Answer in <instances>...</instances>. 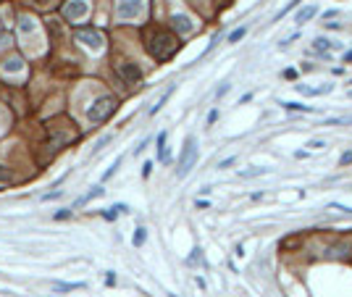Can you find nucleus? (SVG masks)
Segmentation results:
<instances>
[{"instance_id": "nucleus-37", "label": "nucleus", "mask_w": 352, "mask_h": 297, "mask_svg": "<svg viewBox=\"0 0 352 297\" xmlns=\"http://www.w3.org/2000/svg\"><path fill=\"white\" fill-rule=\"evenodd\" d=\"M32 3H37V5H48L50 0H32Z\"/></svg>"}, {"instance_id": "nucleus-18", "label": "nucleus", "mask_w": 352, "mask_h": 297, "mask_svg": "<svg viewBox=\"0 0 352 297\" xmlns=\"http://www.w3.org/2000/svg\"><path fill=\"white\" fill-rule=\"evenodd\" d=\"M118 210H126L124 205H116V208H108L103 216H105V221H116V216H118Z\"/></svg>"}, {"instance_id": "nucleus-34", "label": "nucleus", "mask_w": 352, "mask_h": 297, "mask_svg": "<svg viewBox=\"0 0 352 297\" xmlns=\"http://www.w3.org/2000/svg\"><path fill=\"white\" fill-rule=\"evenodd\" d=\"M284 77H286V79H294V77H297V71H294V69H286Z\"/></svg>"}, {"instance_id": "nucleus-24", "label": "nucleus", "mask_w": 352, "mask_h": 297, "mask_svg": "<svg viewBox=\"0 0 352 297\" xmlns=\"http://www.w3.org/2000/svg\"><path fill=\"white\" fill-rule=\"evenodd\" d=\"M110 140H113V134H105V137H100V140H97V145H95V153H100V150H103V147L110 142Z\"/></svg>"}, {"instance_id": "nucleus-28", "label": "nucleus", "mask_w": 352, "mask_h": 297, "mask_svg": "<svg viewBox=\"0 0 352 297\" xmlns=\"http://www.w3.org/2000/svg\"><path fill=\"white\" fill-rule=\"evenodd\" d=\"M308 147H316V150H321V147H326V142H323V140H313V142H308Z\"/></svg>"}, {"instance_id": "nucleus-1", "label": "nucleus", "mask_w": 352, "mask_h": 297, "mask_svg": "<svg viewBox=\"0 0 352 297\" xmlns=\"http://www.w3.org/2000/svg\"><path fill=\"white\" fill-rule=\"evenodd\" d=\"M179 50V37L171 34V32H155L150 37V42H147V53L153 55L155 61H169L171 55Z\"/></svg>"}, {"instance_id": "nucleus-39", "label": "nucleus", "mask_w": 352, "mask_h": 297, "mask_svg": "<svg viewBox=\"0 0 352 297\" xmlns=\"http://www.w3.org/2000/svg\"><path fill=\"white\" fill-rule=\"evenodd\" d=\"M347 95H350V98H352V90H350V92H347Z\"/></svg>"}, {"instance_id": "nucleus-3", "label": "nucleus", "mask_w": 352, "mask_h": 297, "mask_svg": "<svg viewBox=\"0 0 352 297\" xmlns=\"http://www.w3.org/2000/svg\"><path fill=\"white\" fill-rule=\"evenodd\" d=\"M116 98H110V95H103V98H97L95 103H92L89 108H87V118L92 124H100V121H105V118L116 110Z\"/></svg>"}, {"instance_id": "nucleus-8", "label": "nucleus", "mask_w": 352, "mask_h": 297, "mask_svg": "<svg viewBox=\"0 0 352 297\" xmlns=\"http://www.w3.org/2000/svg\"><path fill=\"white\" fill-rule=\"evenodd\" d=\"M171 24H174V29L179 32V34L194 32V21H192V16H187V13H174L171 16Z\"/></svg>"}, {"instance_id": "nucleus-13", "label": "nucleus", "mask_w": 352, "mask_h": 297, "mask_svg": "<svg viewBox=\"0 0 352 297\" xmlns=\"http://www.w3.org/2000/svg\"><path fill=\"white\" fill-rule=\"evenodd\" d=\"M166 137H169L166 132L158 134V161H161V163H169V147H166Z\"/></svg>"}, {"instance_id": "nucleus-22", "label": "nucleus", "mask_w": 352, "mask_h": 297, "mask_svg": "<svg viewBox=\"0 0 352 297\" xmlns=\"http://www.w3.org/2000/svg\"><path fill=\"white\" fill-rule=\"evenodd\" d=\"M297 3H300V0H292V3H286V5L281 8V11H279V13H276V16H273V18H276V21H279V18H281V16H286V11H292V8H294V5H297Z\"/></svg>"}, {"instance_id": "nucleus-2", "label": "nucleus", "mask_w": 352, "mask_h": 297, "mask_svg": "<svg viewBox=\"0 0 352 297\" xmlns=\"http://www.w3.org/2000/svg\"><path fill=\"white\" fill-rule=\"evenodd\" d=\"M194 163H197V140H194V137H187V140H184V147H181V155H179V163H176V176L184 179V176L192 171Z\"/></svg>"}, {"instance_id": "nucleus-9", "label": "nucleus", "mask_w": 352, "mask_h": 297, "mask_svg": "<svg viewBox=\"0 0 352 297\" xmlns=\"http://www.w3.org/2000/svg\"><path fill=\"white\" fill-rule=\"evenodd\" d=\"M331 50H339V42L334 40H326V37H316L313 40V53H331Z\"/></svg>"}, {"instance_id": "nucleus-5", "label": "nucleus", "mask_w": 352, "mask_h": 297, "mask_svg": "<svg viewBox=\"0 0 352 297\" xmlns=\"http://www.w3.org/2000/svg\"><path fill=\"white\" fill-rule=\"evenodd\" d=\"M116 71H118V77H121V82L129 85V87H134V85L142 82V69L137 66V63H132V61H121L116 66Z\"/></svg>"}, {"instance_id": "nucleus-7", "label": "nucleus", "mask_w": 352, "mask_h": 297, "mask_svg": "<svg viewBox=\"0 0 352 297\" xmlns=\"http://www.w3.org/2000/svg\"><path fill=\"white\" fill-rule=\"evenodd\" d=\"M87 13H89L87 0H69V3L63 5V18H66V21H79V18H85Z\"/></svg>"}, {"instance_id": "nucleus-35", "label": "nucleus", "mask_w": 352, "mask_h": 297, "mask_svg": "<svg viewBox=\"0 0 352 297\" xmlns=\"http://www.w3.org/2000/svg\"><path fill=\"white\" fill-rule=\"evenodd\" d=\"M105 284H116V274H108L105 276Z\"/></svg>"}, {"instance_id": "nucleus-17", "label": "nucleus", "mask_w": 352, "mask_h": 297, "mask_svg": "<svg viewBox=\"0 0 352 297\" xmlns=\"http://www.w3.org/2000/svg\"><path fill=\"white\" fill-rule=\"evenodd\" d=\"M245 34H247V26H239V29H234V32H231V34L226 37V40H229V42H239Z\"/></svg>"}, {"instance_id": "nucleus-27", "label": "nucleus", "mask_w": 352, "mask_h": 297, "mask_svg": "<svg viewBox=\"0 0 352 297\" xmlns=\"http://www.w3.org/2000/svg\"><path fill=\"white\" fill-rule=\"evenodd\" d=\"M331 208H334V210H342V213H352V208H347V205H339V202H331Z\"/></svg>"}, {"instance_id": "nucleus-38", "label": "nucleus", "mask_w": 352, "mask_h": 297, "mask_svg": "<svg viewBox=\"0 0 352 297\" xmlns=\"http://www.w3.org/2000/svg\"><path fill=\"white\" fill-rule=\"evenodd\" d=\"M5 40H8V37H5V34H3V32H0V45H3V42H5Z\"/></svg>"}, {"instance_id": "nucleus-33", "label": "nucleus", "mask_w": 352, "mask_h": 297, "mask_svg": "<svg viewBox=\"0 0 352 297\" xmlns=\"http://www.w3.org/2000/svg\"><path fill=\"white\" fill-rule=\"evenodd\" d=\"M216 118H218V110H210V113H208V124H216Z\"/></svg>"}, {"instance_id": "nucleus-32", "label": "nucleus", "mask_w": 352, "mask_h": 297, "mask_svg": "<svg viewBox=\"0 0 352 297\" xmlns=\"http://www.w3.org/2000/svg\"><path fill=\"white\" fill-rule=\"evenodd\" d=\"M234 161H237V158H226V161H221V163H218V169H226V166H231Z\"/></svg>"}, {"instance_id": "nucleus-15", "label": "nucleus", "mask_w": 352, "mask_h": 297, "mask_svg": "<svg viewBox=\"0 0 352 297\" xmlns=\"http://www.w3.org/2000/svg\"><path fill=\"white\" fill-rule=\"evenodd\" d=\"M18 29H21V34H34L37 29V24H34V18H21V24H18Z\"/></svg>"}, {"instance_id": "nucleus-6", "label": "nucleus", "mask_w": 352, "mask_h": 297, "mask_svg": "<svg viewBox=\"0 0 352 297\" xmlns=\"http://www.w3.org/2000/svg\"><path fill=\"white\" fill-rule=\"evenodd\" d=\"M77 40H79L82 45H85V48H89L92 53L103 50V45H105L103 34H100L97 29H79V32H77Z\"/></svg>"}, {"instance_id": "nucleus-16", "label": "nucleus", "mask_w": 352, "mask_h": 297, "mask_svg": "<svg viewBox=\"0 0 352 297\" xmlns=\"http://www.w3.org/2000/svg\"><path fill=\"white\" fill-rule=\"evenodd\" d=\"M171 92H174V87H169V90H166V92H163V95H161V100H158V103H155V105L150 108V113H153V116H155V113H158V110H161L163 105H166V100H169V98H171Z\"/></svg>"}, {"instance_id": "nucleus-12", "label": "nucleus", "mask_w": 352, "mask_h": 297, "mask_svg": "<svg viewBox=\"0 0 352 297\" xmlns=\"http://www.w3.org/2000/svg\"><path fill=\"white\" fill-rule=\"evenodd\" d=\"M21 69H24V61L18 58V55H11L8 61H3V71H5V74H8V71L16 74V71H21Z\"/></svg>"}, {"instance_id": "nucleus-29", "label": "nucleus", "mask_w": 352, "mask_h": 297, "mask_svg": "<svg viewBox=\"0 0 352 297\" xmlns=\"http://www.w3.org/2000/svg\"><path fill=\"white\" fill-rule=\"evenodd\" d=\"M150 171H153V163L147 161V163L142 166V176H145V179H147V176H150Z\"/></svg>"}, {"instance_id": "nucleus-19", "label": "nucleus", "mask_w": 352, "mask_h": 297, "mask_svg": "<svg viewBox=\"0 0 352 297\" xmlns=\"http://www.w3.org/2000/svg\"><path fill=\"white\" fill-rule=\"evenodd\" d=\"M118 166H121V158H116V161H113V163H110V169H108V171L103 174V179H105V182H108V179H110V176H113V174L118 171Z\"/></svg>"}, {"instance_id": "nucleus-25", "label": "nucleus", "mask_w": 352, "mask_h": 297, "mask_svg": "<svg viewBox=\"0 0 352 297\" xmlns=\"http://www.w3.org/2000/svg\"><path fill=\"white\" fill-rule=\"evenodd\" d=\"M229 90H231V85H229V82H224V85H221V87L216 90V98H224V95H226Z\"/></svg>"}, {"instance_id": "nucleus-26", "label": "nucleus", "mask_w": 352, "mask_h": 297, "mask_svg": "<svg viewBox=\"0 0 352 297\" xmlns=\"http://www.w3.org/2000/svg\"><path fill=\"white\" fill-rule=\"evenodd\" d=\"M339 163L342 166H347V163H352V153L347 150V153H342V158H339Z\"/></svg>"}, {"instance_id": "nucleus-30", "label": "nucleus", "mask_w": 352, "mask_h": 297, "mask_svg": "<svg viewBox=\"0 0 352 297\" xmlns=\"http://www.w3.org/2000/svg\"><path fill=\"white\" fill-rule=\"evenodd\" d=\"M8 176H11V174H8V169H5V166H3V163H0V182H5V179H8Z\"/></svg>"}, {"instance_id": "nucleus-10", "label": "nucleus", "mask_w": 352, "mask_h": 297, "mask_svg": "<svg viewBox=\"0 0 352 297\" xmlns=\"http://www.w3.org/2000/svg\"><path fill=\"white\" fill-rule=\"evenodd\" d=\"M331 90H334V85H321V87L297 85V92H300V95H308V98H313V95H326V92H331Z\"/></svg>"}, {"instance_id": "nucleus-11", "label": "nucleus", "mask_w": 352, "mask_h": 297, "mask_svg": "<svg viewBox=\"0 0 352 297\" xmlns=\"http://www.w3.org/2000/svg\"><path fill=\"white\" fill-rule=\"evenodd\" d=\"M316 13H318V8H316V5H305V8H300V11H297L294 21H297V24H308Z\"/></svg>"}, {"instance_id": "nucleus-4", "label": "nucleus", "mask_w": 352, "mask_h": 297, "mask_svg": "<svg viewBox=\"0 0 352 297\" xmlns=\"http://www.w3.org/2000/svg\"><path fill=\"white\" fill-rule=\"evenodd\" d=\"M145 13V0H118L116 3V18L118 21H134Z\"/></svg>"}, {"instance_id": "nucleus-14", "label": "nucleus", "mask_w": 352, "mask_h": 297, "mask_svg": "<svg viewBox=\"0 0 352 297\" xmlns=\"http://www.w3.org/2000/svg\"><path fill=\"white\" fill-rule=\"evenodd\" d=\"M281 108L284 110H297V113H316V108H310V105H302V103H281Z\"/></svg>"}, {"instance_id": "nucleus-20", "label": "nucleus", "mask_w": 352, "mask_h": 297, "mask_svg": "<svg viewBox=\"0 0 352 297\" xmlns=\"http://www.w3.org/2000/svg\"><path fill=\"white\" fill-rule=\"evenodd\" d=\"M145 239H147V231H145V229H137V231H134V245H137V247H142V245H145Z\"/></svg>"}, {"instance_id": "nucleus-23", "label": "nucleus", "mask_w": 352, "mask_h": 297, "mask_svg": "<svg viewBox=\"0 0 352 297\" xmlns=\"http://www.w3.org/2000/svg\"><path fill=\"white\" fill-rule=\"evenodd\" d=\"M261 174H265V169H250V171H239V176H242V179H250V176H261Z\"/></svg>"}, {"instance_id": "nucleus-36", "label": "nucleus", "mask_w": 352, "mask_h": 297, "mask_svg": "<svg viewBox=\"0 0 352 297\" xmlns=\"http://www.w3.org/2000/svg\"><path fill=\"white\" fill-rule=\"evenodd\" d=\"M345 63H352V50H347V53H345Z\"/></svg>"}, {"instance_id": "nucleus-21", "label": "nucleus", "mask_w": 352, "mask_h": 297, "mask_svg": "<svg viewBox=\"0 0 352 297\" xmlns=\"http://www.w3.org/2000/svg\"><path fill=\"white\" fill-rule=\"evenodd\" d=\"M100 195H103V190H100V187H95V190H92V192H87V195H85V198H82V200H79V205H85V202H87V200H92V198H100Z\"/></svg>"}, {"instance_id": "nucleus-40", "label": "nucleus", "mask_w": 352, "mask_h": 297, "mask_svg": "<svg viewBox=\"0 0 352 297\" xmlns=\"http://www.w3.org/2000/svg\"><path fill=\"white\" fill-rule=\"evenodd\" d=\"M350 85H352V79H350Z\"/></svg>"}, {"instance_id": "nucleus-31", "label": "nucleus", "mask_w": 352, "mask_h": 297, "mask_svg": "<svg viewBox=\"0 0 352 297\" xmlns=\"http://www.w3.org/2000/svg\"><path fill=\"white\" fill-rule=\"evenodd\" d=\"M69 216H71V208H63V210H61V213H58V216H55V218L61 221V218H69Z\"/></svg>"}]
</instances>
